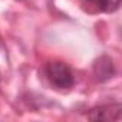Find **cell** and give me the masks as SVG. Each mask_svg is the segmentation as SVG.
<instances>
[{
  "instance_id": "2",
  "label": "cell",
  "mask_w": 122,
  "mask_h": 122,
  "mask_svg": "<svg viewBox=\"0 0 122 122\" xmlns=\"http://www.w3.org/2000/svg\"><path fill=\"white\" fill-rule=\"evenodd\" d=\"M92 121H111V119H119L121 118V105H112V106H103L99 109H93L92 113L88 116Z\"/></svg>"
},
{
  "instance_id": "1",
  "label": "cell",
  "mask_w": 122,
  "mask_h": 122,
  "mask_svg": "<svg viewBox=\"0 0 122 122\" xmlns=\"http://www.w3.org/2000/svg\"><path fill=\"white\" fill-rule=\"evenodd\" d=\"M46 75L50 83L59 89H68L75 83V76L71 68L62 62H50L46 66Z\"/></svg>"
},
{
  "instance_id": "3",
  "label": "cell",
  "mask_w": 122,
  "mask_h": 122,
  "mask_svg": "<svg viewBox=\"0 0 122 122\" xmlns=\"http://www.w3.org/2000/svg\"><path fill=\"white\" fill-rule=\"evenodd\" d=\"M88 2L96 3L99 7H102L103 10L109 12V10H115L119 6V0H88Z\"/></svg>"
}]
</instances>
